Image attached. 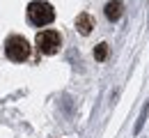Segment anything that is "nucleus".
I'll list each match as a JSON object with an SVG mask.
<instances>
[{"label": "nucleus", "mask_w": 149, "mask_h": 138, "mask_svg": "<svg viewBox=\"0 0 149 138\" xmlns=\"http://www.w3.org/2000/svg\"><path fill=\"white\" fill-rule=\"evenodd\" d=\"M28 19L35 25H48V23L55 21V9L46 0H35V2L28 5Z\"/></svg>", "instance_id": "obj_1"}, {"label": "nucleus", "mask_w": 149, "mask_h": 138, "mask_svg": "<svg viewBox=\"0 0 149 138\" xmlns=\"http://www.w3.org/2000/svg\"><path fill=\"white\" fill-rule=\"evenodd\" d=\"M108 55V44H99V46H94V58L99 60V62H103Z\"/></svg>", "instance_id": "obj_6"}, {"label": "nucleus", "mask_w": 149, "mask_h": 138, "mask_svg": "<svg viewBox=\"0 0 149 138\" xmlns=\"http://www.w3.org/2000/svg\"><path fill=\"white\" fill-rule=\"evenodd\" d=\"M103 12H106V19L108 21H117L122 16V12H124V5H122L119 0H110V2H106Z\"/></svg>", "instance_id": "obj_5"}, {"label": "nucleus", "mask_w": 149, "mask_h": 138, "mask_svg": "<svg viewBox=\"0 0 149 138\" xmlns=\"http://www.w3.org/2000/svg\"><path fill=\"white\" fill-rule=\"evenodd\" d=\"M60 46H62V37L55 30H44L37 35V48L44 55H55L60 51Z\"/></svg>", "instance_id": "obj_3"}, {"label": "nucleus", "mask_w": 149, "mask_h": 138, "mask_svg": "<svg viewBox=\"0 0 149 138\" xmlns=\"http://www.w3.org/2000/svg\"><path fill=\"white\" fill-rule=\"evenodd\" d=\"M5 53H7V58L12 62H23L30 55V44L21 35H12L9 39L5 41Z\"/></svg>", "instance_id": "obj_2"}, {"label": "nucleus", "mask_w": 149, "mask_h": 138, "mask_svg": "<svg viewBox=\"0 0 149 138\" xmlns=\"http://www.w3.org/2000/svg\"><path fill=\"white\" fill-rule=\"evenodd\" d=\"M92 28H94V19L87 14V12H83V14L76 16V30H78L80 35H90Z\"/></svg>", "instance_id": "obj_4"}]
</instances>
